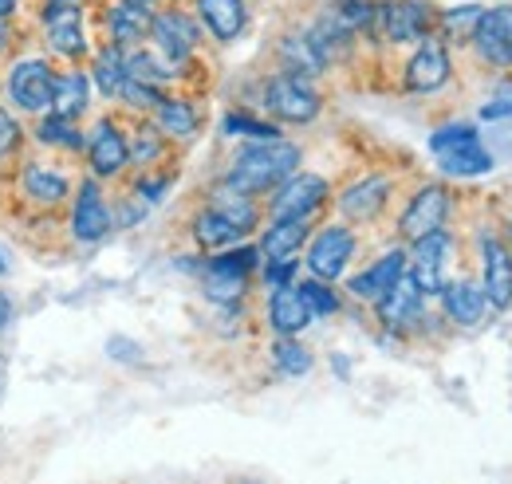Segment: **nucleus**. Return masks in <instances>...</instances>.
Returning a JSON list of instances; mask_svg holds the SVG:
<instances>
[{"instance_id":"f257e3e1","label":"nucleus","mask_w":512,"mask_h":484,"mask_svg":"<svg viewBox=\"0 0 512 484\" xmlns=\"http://www.w3.org/2000/svg\"><path fill=\"white\" fill-rule=\"evenodd\" d=\"M300 170V146L284 142V138H272V142H249L229 174H225V185L237 189V193H249V197H260V193H272L284 178H292Z\"/></svg>"},{"instance_id":"f03ea898","label":"nucleus","mask_w":512,"mask_h":484,"mask_svg":"<svg viewBox=\"0 0 512 484\" xmlns=\"http://www.w3.org/2000/svg\"><path fill=\"white\" fill-rule=\"evenodd\" d=\"M260 103H264V111L272 119L292 122V126H304V122H312L323 111V99L320 91L312 87V79H300V75H288V71H280V75H272L264 83Z\"/></svg>"},{"instance_id":"7ed1b4c3","label":"nucleus","mask_w":512,"mask_h":484,"mask_svg":"<svg viewBox=\"0 0 512 484\" xmlns=\"http://www.w3.org/2000/svg\"><path fill=\"white\" fill-rule=\"evenodd\" d=\"M375 32L386 44H422L438 32V8L426 0H379Z\"/></svg>"},{"instance_id":"20e7f679","label":"nucleus","mask_w":512,"mask_h":484,"mask_svg":"<svg viewBox=\"0 0 512 484\" xmlns=\"http://www.w3.org/2000/svg\"><path fill=\"white\" fill-rule=\"evenodd\" d=\"M327 193H331V185L320 174H292L272 189L268 213H272V221H312L323 209Z\"/></svg>"},{"instance_id":"39448f33","label":"nucleus","mask_w":512,"mask_h":484,"mask_svg":"<svg viewBox=\"0 0 512 484\" xmlns=\"http://www.w3.org/2000/svg\"><path fill=\"white\" fill-rule=\"evenodd\" d=\"M150 36H154V48H158L162 60H170L174 67H186L190 56L197 52V44H201V24L186 8H162L150 20Z\"/></svg>"},{"instance_id":"423d86ee","label":"nucleus","mask_w":512,"mask_h":484,"mask_svg":"<svg viewBox=\"0 0 512 484\" xmlns=\"http://www.w3.org/2000/svg\"><path fill=\"white\" fill-rule=\"evenodd\" d=\"M449 209H453V197H449L446 185H422L410 201H406V209H402V217H398V237L402 241H422V237H430V233H438V229H446L449 221Z\"/></svg>"},{"instance_id":"0eeeda50","label":"nucleus","mask_w":512,"mask_h":484,"mask_svg":"<svg viewBox=\"0 0 512 484\" xmlns=\"http://www.w3.org/2000/svg\"><path fill=\"white\" fill-rule=\"evenodd\" d=\"M477 60L493 71H512V4L481 8V20L469 36Z\"/></svg>"},{"instance_id":"6e6552de","label":"nucleus","mask_w":512,"mask_h":484,"mask_svg":"<svg viewBox=\"0 0 512 484\" xmlns=\"http://www.w3.org/2000/svg\"><path fill=\"white\" fill-rule=\"evenodd\" d=\"M453 75V56H449V44L442 36H426L414 56L406 60V71H402V87L410 95H434L442 91Z\"/></svg>"},{"instance_id":"1a4fd4ad","label":"nucleus","mask_w":512,"mask_h":484,"mask_svg":"<svg viewBox=\"0 0 512 484\" xmlns=\"http://www.w3.org/2000/svg\"><path fill=\"white\" fill-rule=\"evenodd\" d=\"M355 233L347 229V225H327L320 229L312 244H308V272L323 280V284H331V280H339L343 272H347V264H351V256H355Z\"/></svg>"},{"instance_id":"9d476101","label":"nucleus","mask_w":512,"mask_h":484,"mask_svg":"<svg viewBox=\"0 0 512 484\" xmlns=\"http://www.w3.org/2000/svg\"><path fill=\"white\" fill-rule=\"evenodd\" d=\"M52 91H56V71H52V63L44 60H20L8 75V99L28 115L48 111L52 107Z\"/></svg>"},{"instance_id":"9b49d317","label":"nucleus","mask_w":512,"mask_h":484,"mask_svg":"<svg viewBox=\"0 0 512 484\" xmlns=\"http://www.w3.org/2000/svg\"><path fill=\"white\" fill-rule=\"evenodd\" d=\"M449 256H453V237H449L446 229L414 241V256H410L406 272L414 276V284L422 288V296H442V288L449 284L446 280Z\"/></svg>"},{"instance_id":"f8f14e48","label":"nucleus","mask_w":512,"mask_h":484,"mask_svg":"<svg viewBox=\"0 0 512 484\" xmlns=\"http://www.w3.org/2000/svg\"><path fill=\"white\" fill-rule=\"evenodd\" d=\"M422 303H426L422 288L414 284L410 272H402L383 296L375 300V307H379V323H383L386 331H398V335H402V331H410L414 323H422Z\"/></svg>"},{"instance_id":"ddd939ff","label":"nucleus","mask_w":512,"mask_h":484,"mask_svg":"<svg viewBox=\"0 0 512 484\" xmlns=\"http://www.w3.org/2000/svg\"><path fill=\"white\" fill-rule=\"evenodd\" d=\"M481 292L493 311H509L512 307V248L501 237H485L481 241Z\"/></svg>"},{"instance_id":"4468645a","label":"nucleus","mask_w":512,"mask_h":484,"mask_svg":"<svg viewBox=\"0 0 512 484\" xmlns=\"http://www.w3.org/2000/svg\"><path fill=\"white\" fill-rule=\"evenodd\" d=\"M87 154H91L87 162H91L95 178H115V174H123V166L130 162L127 134H123L111 119L95 122L91 142H87Z\"/></svg>"},{"instance_id":"2eb2a0df","label":"nucleus","mask_w":512,"mask_h":484,"mask_svg":"<svg viewBox=\"0 0 512 484\" xmlns=\"http://www.w3.org/2000/svg\"><path fill=\"white\" fill-rule=\"evenodd\" d=\"M386 201H390V178H386V174H371V178H359L355 185L343 189L339 213H343L347 221L367 225V221H375V217L383 213Z\"/></svg>"},{"instance_id":"dca6fc26","label":"nucleus","mask_w":512,"mask_h":484,"mask_svg":"<svg viewBox=\"0 0 512 484\" xmlns=\"http://www.w3.org/2000/svg\"><path fill=\"white\" fill-rule=\"evenodd\" d=\"M193 12H197V24L217 40V44H229L245 32L249 24V8L245 0H193Z\"/></svg>"},{"instance_id":"f3484780","label":"nucleus","mask_w":512,"mask_h":484,"mask_svg":"<svg viewBox=\"0 0 512 484\" xmlns=\"http://www.w3.org/2000/svg\"><path fill=\"white\" fill-rule=\"evenodd\" d=\"M107 229H111V209L103 201V189H99V182H83L79 197H75V209H71V233L79 241H103Z\"/></svg>"},{"instance_id":"a211bd4d","label":"nucleus","mask_w":512,"mask_h":484,"mask_svg":"<svg viewBox=\"0 0 512 484\" xmlns=\"http://www.w3.org/2000/svg\"><path fill=\"white\" fill-rule=\"evenodd\" d=\"M44 32L48 44L67 56V60H83L87 56V36H83V8H44Z\"/></svg>"},{"instance_id":"6ab92c4d","label":"nucleus","mask_w":512,"mask_h":484,"mask_svg":"<svg viewBox=\"0 0 512 484\" xmlns=\"http://www.w3.org/2000/svg\"><path fill=\"white\" fill-rule=\"evenodd\" d=\"M442 307H446V319L457 327H481L489 315V300L477 280H449L442 288Z\"/></svg>"},{"instance_id":"aec40b11","label":"nucleus","mask_w":512,"mask_h":484,"mask_svg":"<svg viewBox=\"0 0 512 484\" xmlns=\"http://www.w3.org/2000/svg\"><path fill=\"white\" fill-rule=\"evenodd\" d=\"M276 56H280V67H284L288 75H300V79H320L323 71L331 67V63L323 60V52L316 48V40H312L308 28L288 32V36L280 40Z\"/></svg>"},{"instance_id":"412c9836","label":"nucleus","mask_w":512,"mask_h":484,"mask_svg":"<svg viewBox=\"0 0 512 484\" xmlns=\"http://www.w3.org/2000/svg\"><path fill=\"white\" fill-rule=\"evenodd\" d=\"M406 252L402 248H394V252H386V256H379L371 268H363L359 276H351V284H347V292L351 296H359V300H379L386 288L406 272Z\"/></svg>"},{"instance_id":"4be33fe9","label":"nucleus","mask_w":512,"mask_h":484,"mask_svg":"<svg viewBox=\"0 0 512 484\" xmlns=\"http://www.w3.org/2000/svg\"><path fill=\"white\" fill-rule=\"evenodd\" d=\"M308 233H312L308 221H272L268 233L256 244V252L264 264L268 260H296V252L308 244Z\"/></svg>"},{"instance_id":"5701e85b","label":"nucleus","mask_w":512,"mask_h":484,"mask_svg":"<svg viewBox=\"0 0 512 484\" xmlns=\"http://www.w3.org/2000/svg\"><path fill=\"white\" fill-rule=\"evenodd\" d=\"M150 20H154L150 8H134L127 0H119V4L107 8V36H111V44H119V48L142 44V40L150 36Z\"/></svg>"},{"instance_id":"b1692460","label":"nucleus","mask_w":512,"mask_h":484,"mask_svg":"<svg viewBox=\"0 0 512 484\" xmlns=\"http://www.w3.org/2000/svg\"><path fill=\"white\" fill-rule=\"evenodd\" d=\"M268 323H272L276 335H300V331L312 323L308 303H304V296H300L292 284L272 292V300H268Z\"/></svg>"},{"instance_id":"393cba45","label":"nucleus","mask_w":512,"mask_h":484,"mask_svg":"<svg viewBox=\"0 0 512 484\" xmlns=\"http://www.w3.org/2000/svg\"><path fill=\"white\" fill-rule=\"evenodd\" d=\"M150 115H154V126H158V134H162V138H178V142L193 138V134H197V126H201L197 107H193L190 99H174V95H166Z\"/></svg>"},{"instance_id":"a878e982","label":"nucleus","mask_w":512,"mask_h":484,"mask_svg":"<svg viewBox=\"0 0 512 484\" xmlns=\"http://www.w3.org/2000/svg\"><path fill=\"white\" fill-rule=\"evenodd\" d=\"M241 237H245V233H241L237 225H229V221H225L217 209H209V205H205V209L193 217V241H197V248H201V252H209V256H213V252L233 248Z\"/></svg>"},{"instance_id":"bb28decb","label":"nucleus","mask_w":512,"mask_h":484,"mask_svg":"<svg viewBox=\"0 0 512 484\" xmlns=\"http://www.w3.org/2000/svg\"><path fill=\"white\" fill-rule=\"evenodd\" d=\"M201 292H205V300H213L217 307H237V303L245 300V292H249V276L205 264V272H201Z\"/></svg>"},{"instance_id":"cd10ccee","label":"nucleus","mask_w":512,"mask_h":484,"mask_svg":"<svg viewBox=\"0 0 512 484\" xmlns=\"http://www.w3.org/2000/svg\"><path fill=\"white\" fill-rule=\"evenodd\" d=\"M91 103V79L83 71H67L56 75V91H52V111L64 119H79Z\"/></svg>"},{"instance_id":"c85d7f7f","label":"nucleus","mask_w":512,"mask_h":484,"mask_svg":"<svg viewBox=\"0 0 512 484\" xmlns=\"http://www.w3.org/2000/svg\"><path fill=\"white\" fill-rule=\"evenodd\" d=\"M91 79H95L99 95H107V99H119V95H123V87H127V48H119V44H107V48L99 52V60H95V71H91Z\"/></svg>"},{"instance_id":"c756f323","label":"nucleus","mask_w":512,"mask_h":484,"mask_svg":"<svg viewBox=\"0 0 512 484\" xmlns=\"http://www.w3.org/2000/svg\"><path fill=\"white\" fill-rule=\"evenodd\" d=\"M209 209H217V213H221L229 225H237L241 233H249L256 225V217H260L253 197H249V193H237V189H229V185H221V189L209 197Z\"/></svg>"},{"instance_id":"7c9ffc66","label":"nucleus","mask_w":512,"mask_h":484,"mask_svg":"<svg viewBox=\"0 0 512 484\" xmlns=\"http://www.w3.org/2000/svg\"><path fill=\"white\" fill-rule=\"evenodd\" d=\"M438 162H442V170H446L449 178H481V174H489L497 166L493 154L481 142L477 146H465V150H453V154H442Z\"/></svg>"},{"instance_id":"2f4dec72","label":"nucleus","mask_w":512,"mask_h":484,"mask_svg":"<svg viewBox=\"0 0 512 484\" xmlns=\"http://www.w3.org/2000/svg\"><path fill=\"white\" fill-rule=\"evenodd\" d=\"M272 363H276L280 374L300 378V374L312 370V351H308L304 343H296V335H276V343H272Z\"/></svg>"},{"instance_id":"473e14b6","label":"nucleus","mask_w":512,"mask_h":484,"mask_svg":"<svg viewBox=\"0 0 512 484\" xmlns=\"http://www.w3.org/2000/svg\"><path fill=\"white\" fill-rule=\"evenodd\" d=\"M477 20H481V4H457V8H438V28H442V40H465L469 44V36H473V28H477Z\"/></svg>"},{"instance_id":"72a5a7b5","label":"nucleus","mask_w":512,"mask_h":484,"mask_svg":"<svg viewBox=\"0 0 512 484\" xmlns=\"http://www.w3.org/2000/svg\"><path fill=\"white\" fill-rule=\"evenodd\" d=\"M24 189H28V197L40 201V205H60L67 197L64 178H60L56 170H40V166H32V170L24 174Z\"/></svg>"},{"instance_id":"f704fd0d","label":"nucleus","mask_w":512,"mask_h":484,"mask_svg":"<svg viewBox=\"0 0 512 484\" xmlns=\"http://www.w3.org/2000/svg\"><path fill=\"white\" fill-rule=\"evenodd\" d=\"M481 142V130L473 122H449L442 130L430 134V150L442 158V154H453V150H465V146H477Z\"/></svg>"},{"instance_id":"c9c22d12","label":"nucleus","mask_w":512,"mask_h":484,"mask_svg":"<svg viewBox=\"0 0 512 484\" xmlns=\"http://www.w3.org/2000/svg\"><path fill=\"white\" fill-rule=\"evenodd\" d=\"M162 134H158V126L154 122H142V126H134V134L127 138V150H130V162H138V166H154L158 158H162Z\"/></svg>"},{"instance_id":"e433bc0d","label":"nucleus","mask_w":512,"mask_h":484,"mask_svg":"<svg viewBox=\"0 0 512 484\" xmlns=\"http://www.w3.org/2000/svg\"><path fill=\"white\" fill-rule=\"evenodd\" d=\"M36 138L48 142V146H67V150H79V146H83V130L75 126V119H64V115H56V111L36 126Z\"/></svg>"},{"instance_id":"4c0bfd02","label":"nucleus","mask_w":512,"mask_h":484,"mask_svg":"<svg viewBox=\"0 0 512 484\" xmlns=\"http://www.w3.org/2000/svg\"><path fill=\"white\" fill-rule=\"evenodd\" d=\"M225 134H245V138H253V142H272V138H280V126H272V122H264V119H253V115H245V111H229V115H225Z\"/></svg>"},{"instance_id":"58836bf2","label":"nucleus","mask_w":512,"mask_h":484,"mask_svg":"<svg viewBox=\"0 0 512 484\" xmlns=\"http://www.w3.org/2000/svg\"><path fill=\"white\" fill-rule=\"evenodd\" d=\"M296 292L304 296V303H308V311H312V319H323V315H335L339 311V296L323 284V280H304V284H296Z\"/></svg>"},{"instance_id":"ea45409f","label":"nucleus","mask_w":512,"mask_h":484,"mask_svg":"<svg viewBox=\"0 0 512 484\" xmlns=\"http://www.w3.org/2000/svg\"><path fill=\"white\" fill-rule=\"evenodd\" d=\"M127 107L134 111H142V115H150L166 95H162V87H150V83H138V79H127V87H123V95H119Z\"/></svg>"},{"instance_id":"a19ab883","label":"nucleus","mask_w":512,"mask_h":484,"mask_svg":"<svg viewBox=\"0 0 512 484\" xmlns=\"http://www.w3.org/2000/svg\"><path fill=\"white\" fill-rule=\"evenodd\" d=\"M296 276V260H268L264 264V284L276 292V288H288Z\"/></svg>"},{"instance_id":"79ce46f5","label":"nucleus","mask_w":512,"mask_h":484,"mask_svg":"<svg viewBox=\"0 0 512 484\" xmlns=\"http://www.w3.org/2000/svg\"><path fill=\"white\" fill-rule=\"evenodd\" d=\"M16 146H20V122H16V115L0 111V158H8Z\"/></svg>"},{"instance_id":"37998d69","label":"nucleus","mask_w":512,"mask_h":484,"mask_svg":"<svg viewBox=\"0 0 512 484\" xmlns=\"http://www.w3.org/2000/svg\"><path fill=\"white\" fill-rule=\"evenodd\" d=\"M107 355L119 359V363H142V351H138L130 339H123V335H111V339H107Z\"/></svg>"},{"instance_id":"c03bdc74","label":"nucleus","mask_w":512,"mask_h":484,"mask_svg":"<svg viewBox=\"0 0 512 484\" xmlns=\"http://www.w3.org/2000/svg\"><path fill=\"white\" fill-rule=\"evenodd\" d=\"M481 119H489V122L512 119V99H497V103H485V107H481Z\"/></svg>"},{"instance_id":"a18cd8bd","label":"nucleus","mask_w":512,"mask_h":484,"mask_svg":"<svg viewBox=\"0 0 512 484\" xmlns=\"http://www.w3.org/2000/svg\"><path fill=\"white\" fill-rule=\"evenodd\" d=\"M8 319H12V300H8L4 292H0V327H4Z\"/></svg>"},{"instance_id":"49530a36","label":"nucleus","mask_w":512,"mask_h":484,"mask_svg":"<svg viewBox=\"0 0 512 484\" xmlns=\"http://www.w3.org/2000/svg\"><path fill=\"white\" fill-rule=\"evenodd\" d=\"M16 4H20V0H0V20H4L8 12H16Z\"/></svg>"},{"instance_id":"de8ad7c7","label":"nucleus","mask_w":512,"mask_h":484,"mask_svg":"<svg viewBox=\"0 0 512 484\" xmlns=\"http://www.w3.org/2000/svg\"><path fill=\"white\" fill-rule=\"evenodd\" d=\"M48 4H56V8H83V0H48Z\"/></svg>"},{"instance_id":"09e8293b","label":"nucleus","mask_w":512,"mask_h":484,"mask_svg":"<svg viewBox=\"0 0 512 484\" xmlns=\"http://www.w3.org/2000/svg\"><path fill=\"white\" fill-rule=\"evenodd\" d=\"M8 36H12V32H8V24H4V20H0V52H4V48H8Z\"/></svg>"},{"instance_id":"8fccbe9b","label":"nucleus","mask_w":512,"mask_h":484,"mask_svg":"<svg viewBox=\"0 0 512 484\" xmlns=\"http://www.w3.org/2000/svg\"><path fill=\"white\" fill-rule=\"evenodd\" d=\"M8 268H12V260H8V252H4V248H0V276H4V272H8Z\"/></svg>"}]
</instances>
